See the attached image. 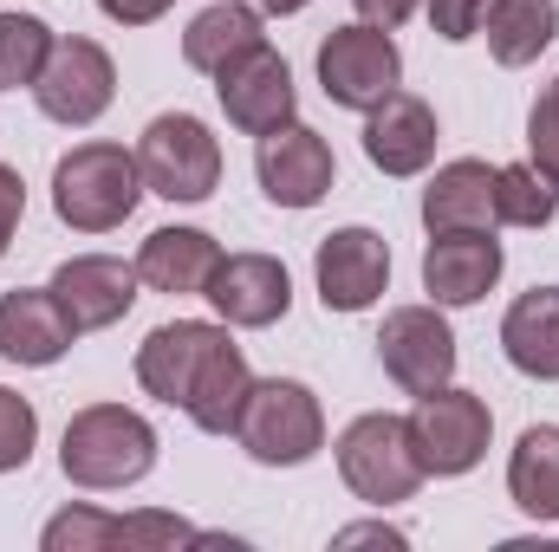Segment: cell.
<instances>
[{"label": "cell", "mask_w": 559, "mask_h": 552, "mask_svg": "<svg viewBox=\"0 0 559 552\" xmlns=\"http://www.w3.org/2000/svg\"><path fill=\"white\" fill-rule=\"evenodd\" d=\"M254 46H267V13L248 7V0H215L182 26V65L209 72V79L222 65H235L241 52H254Z\"/></svg>", "instance_id": "cell-20"}, {"label": "cell", "mask_w": 559, "mask_h": 552, "mask_svg": "<svg viewBox=\"0 0 559 552\" xmlns=\"http://www.w3.org/2000/svg\"><path fill=\"white\" fill-rule=\"evenodd\" d=\"M215 98H222V118L241 131V137H267L280 124L299 118V85H293V65L280 59L274 46H254L241 52L235 65L215 72Z\"/></svg>", "instance_id": "cell-12"}, {"label": "cell", "mask_w": 559, "mask_h": 552, "mask_svg": "<svg viewBox=\"0 0 559 552\" xmlns=\"http://www.w3.org/2000/svg\"><path fill=\"white\" fill-rule=\"evenodd\" d=\"M33 448H39V410L0 384V475H20L33 461Z\"/></svg>", "instance_id": "cell-29"}, {"label": "cell", "mask_w": 559, "mask_h": 552, "mask_svg": "<svg viewBox=\"0 0 559 552\" xmlns=\"http://www.w3.org/2000/svg\"><path fill=\"white\" fill-rule=\"evenodd\" d=\"M202 299L215 305L222 325L267 332V325H280L293 312V274H286V261H274V254H222V267H215Z\"/></svg>", "instance_id": "cell-14"}, {"label": "cell", "mask_w": 559, "mask_h": 552, "mask_svg": "<svg viewBox=\"0 0 559 552\" xmlns=\"http://www.w3.org/2000/svg\"><path fill=\"white\" fill-rule=\"evenodd\" d=\"M404 85V52H397V39L384 33V26H365V20H352V26H332L325 39H319V92L338 105V111H371V105H384L391 92Z\"/></svg>", "instance_id": "cell-7"}, {"label": "cell", "mask_w": 559, "mask_h": 552, "mask_svg": "<svg viewBox=\"0 0 559 552\" xmlns=\"http://www.w3.org/2000/svg\"><path fill=\"white\" fill-rule=\"evenodd\" d=\"M508 501L540 527L559 520V422H527L508 448Z\"/></svg>", "instance_id": "cell-24"}, {"label": "cell", "mask_w": 559, "mask_h": 552, "mask_svg": "<svg viewBox=\"0 0 559 552\" xmlns=\"http://www.w3.org/2000/svg\"><path fill=\"white\" fill-rule=\"evenodd\" d=\"M332 455H338V481H345L365 507H397V501H411L423 481H429L423 461H417V448H411V422L391 416V410L352 416V422L338 429Z\"/></svg>", "instance_id": "cell-4"}, {"label": "cell", "mask_w": 559, "mask_h": 552, "mask_svg": "<svg viewBox=\"0 0 559 552\" xmlns=\"http://www.w3.org/2000/svg\"><path fill=\"white\" fill-rule=\"evenodd\" d=\"M39 547L46 552H111L118 547V514L105 507H66L39 527Z\"/></svg>", "instance_id": "cell-28"}, {"label": "cell", "mask_w": 559, "mask_h": 552, "mask_svg": "<svg viewBox=\"0 0 559 552\" xmlns=\"http://www.w3.org/2000/svg\"><path fill=\"white\" fill-rule=\"evenodd\" d=\"M423 7H429V33H436V39H449V46L475 39V33H481V20H488V0H423Z\"/></svg>", "instance_id": "cell-32"}, {"label": "cell", "mask_w": 559, "mask_h": 552, "mask_svg": "<svg viewBox=\"0 0 559 552\" xmlns=\"http://www.w3.org/2000/svg\"><path fill=\"white\" fill-rule=\"evenodd\" d=\"M215 267H222V241L209 228H156L138 248V279L150 292H169V299L209 292Z\"/></svg>", "instance_id": "cell-19"}, {"label": "cell", "mask_w": 559, "mask_h": 552, "mask_svg": "<svg viewBox=\"0 0 559 552\" xmlns=\"http://www.w3.org/2000/svg\"><path fill=\"white\" fill-rule=\"evenodd\" d=\"M559 215V182L534 163H501L495 169V221L501 228H547Z\"/></svg>", "instance_id": "cell-26"}, {"label": "cell", "mask_w": 559, "mask_h": 552, "mask_svg": "<svg viewBox=\"0 0 559 552\" xmlns=\"http://www.w3.org/2000/svg\"><path fill=\"white\" fill-rule=\"evenodd\" d=\"M169 7H176V0H98V13L118 20V26H156Z\"/></svg>", "instance_id": "cell-34"}, {"label": "cell", "mask_w": 559, "mask_h": 552, "mask_svg": "<svg viewBox=\"0 0 559 552\" xmlns=\"http://www.w3.org/2000/svg\"><path fill=\"white\" fill-rule=\"evenodd\" d=\"M404 422H411V448H417L423 475H436V481L475 475L481 455H488V442H495V410H488V397H475V391H462V384H442V391L417 397V410L404 416Z\"/></svg>", "instance_id": "cell-6"}, {"label": "cell", "mask_w": 559, "mask_h": 552, "mask_svg": "<svg viewBox=\"0 0 559 552\" xmlns=\"http://www.w3.org/2000/svg\"><path fill=\"white\" fill-rule=\"evenodd\" d=\"M111 98H118V65H111V52H105L98 39H85V33L52 39V59H46L39 85H33V105H39L52 124H66V131H92V124L111 111Z\"/></svg>", "instance_id": "cell-8"}, {"label": "cell", "mask_w": 559, "mask_h": 552, "mask_svg": "<svg viewBox=\"0 0 559 552\" xmlns=\"http://www.w3.org/2000/svg\"><path fill=\"white\" fill-rule=\"evenodd\" d=\"M527 163L547 169L559 182V79L534 98V111H527Z\"/></svg>", "instance_id": "cell-31"}, {"label": "cell", "mask_w": 559, "mask_h": 552, "mask_svg": "<svg viewBox=\"0 0 559 552\" xmlns=\"http://www.w3.org/2000/svg\"><path fill=\"white\" fill-rule=\"evenodd\" d=\"M52 39L59 33L39 13H0V92H20V85L33 92L52 59Z\"/></svg>", "instance_id": "cell-27"}, {"label": "cell", "mask_w": 559, "mask_h": 552, "mask_svg": "<svg viewBox=\"0 0 559 552\" xmlns=\"http://www.w3.org/2000/svg\"><path fill=\"white\" fill-rule=\"evenodd\" d=\"M481 33H488L495 65L521 72V65H534L559 39V0H488Z\"/></svg>", "instance_id": "cell-25"}, {"label": "cell", "mask_w": 559, "mask_h": 552, "mask_svg": "<svg viewBox=\"0 0 559 552\" xmlns=\"http://www.w3.org/2000/svg\"><path fill=\"white\" fill-rule=\"evenodd\" d=\"M508 267V248L495 241V228H449V235H429L423 248V292L429 305L455 312V305H481Z\"/></svg>", "instance_id": "cell-13"}, {"label": "cell", "mask_w": 559, "mask_h": 552, "mask_svg": "<svg viewBox=\"0 0 559 552\" xmlns=\"http://www.w3.org/2000/svg\"><path fill=\"white\" fill-rule=\"evenodd\" d=\"M332 547H411L404 527H384V520H365V527H338Z\"/></svg>", "instance_id": "cell-35"}, {"label": "cell", "mask_w": 559, "mask_h": 552, "mask_svg": "<svg viewBox=\"0 0 559 552\" xmlns=\"http://www.w3.org/2000/svg\"><path fill=\"white\" fill-rule=\"evenodd\" d=\"M215 325H222V319H169V325H156L138 345V384L156 404L182 410V391H189L195 358H202V345L215 338Z\"/></svg>", "instance_id": "cell-23"}, {"label": "cell", "mask_w": 559, "mask_h": 552, "mask_svg": "<svg viewBox=\"0 0 559 552\" xmlns=\"http://www.w3.org/2000/svg\"><path fill=\"white\" fill-rule=\"evenodd\" d=\"M352 7H358V20H365V26H384V33H397V26L417 13L423 0H352Z\"/></svg>", "instance_id": "cell-36"}, {"label": "cell", "mask_w": 559, "mask_h": 552, "mask_svg": "<svg viewBox=\"0 0 559 552\" xmlns=\"http://www.w3.org/2000/svg\"><path fill=\"white\" fill-rule=\"evenodd\" d=\"M455 332L442 319V305H397L384 312V332H378V364L384 377L404 391V397H429L442 384H455Z\"/></svg>", "instance_id": "cell-9"}, {"label": "cell", "mask_w": 559, "mask_h": 552, "mask_svg": "<svg viewBox=\"0 0 559 552\" xmlns=\"http://www.w3.org/2000/svg\"><path fill=\"white\" fill-rule=\"evenodd\" d=\"M248 7H261L267 20H286V13H306L312 0H248Z\"/></svg>", "instance_id": "cell-37"}, {"label": "cell", "mask_w": 559, "mask_h": 552, "mask_svg": "<svg viewBox=\"0 0 559 552\" xmlns=\"http://www.w3.org/2000/svg\"><path fill=\"white\" fill-rule=\"evenodd\" d=\"M235 442L261 468H306L325 448V410H319L312 384H299V377H254L248 404L235 416Z\"/></svg>", "instance_id": "cell-3"}, {"label": "cell", "mask_w": 559, "mask_h": 552, "mask_svg": "<svg viewBox=\"0 0 559 552\" xmlns=\"http://www.w3.org/2000/svg\"><path fill=\"white\" fill-rule=\"evenodd\" d=\"M143 202V169L138 149L124 143H72L59 163H52V215L72 228V235H111L138 215Z\"/></svg>", "instance_id": "cell-2"}, {"label": "cell", "mask_w": 559, "mask_h": 552, "mask_svg": "<svg viewBox=\"0 0 559 552\" xmlns=\"http://www.w3.org/2000/svg\"><path fill=\"white\" fill-rule=\"evenodd\" d=\"M254 176L274 208H319L338 182V163H332V143L293 118L267 137H254Z\"/></svg>", "instance_id": "cell-11"}, {"label": "cell", "mask_w": 559, "mask_h": 552, "mask_svg": "<svg viewBox=\"0 0 559 552\" xmlns=\"http://www.w3.org/2000/svg\"><path fill=\"white\" fill-rule=\"evenodd\" d=\"M52 292H59V305L72 312V325L79 332H105V325H118L131 305H138V261H118V254H72V261H59L52 279H46Z\"/></svg>", "instance_id": "cell-16"}, {"label": "cell", "mask_w": 559, "mask_h": 552, "mask_svg": "<svg viewBox=\"0 0 559 552\" xmlns=\"http://www.w3.org/2000/svg\"><path fill=\"white\" fill-rule=\"evenodd\" d=\"M254 391V371H248V351L235 345V325H215V338L202 345L195 358V377L182 391V416L202 429V435H235V416Z\"/></svg>", "instance_id": "cell-18"}, {"label": "cell", "mask_w": 559, "mask_h": 552, "mask_svg": "<svg viewBox=\"0 0 559 552\" xmlns=\"http://www.w3.org/2000/svg\"><path fill=\"white\" fill-rule=\"evenodd\" d=\"M138 169H143V195H163V202H209V195L222 189V137H215L195 111H163V118L143 124Z\"/></svg>", "instance_id": "cell-5"}, {"label": "cell", "mask_w": 559, "mask_h": 552, "mask_svg": "<svg viewBox=\"0 0 559 552\" xmlns=\"http://www.w3.org/2000/svg\"><path fill=\"white\" fill-rule=\"evenodd\" d=\"M501 358L534 384H559V286H534L508 305Z\"/></svg>", "instance_id": "cell-22"}, {"label": "cell", "mask_w": 559, "mask_h": 552, "mask_svg": "<svg viewBox=\"0 0 559 552\" xmlns=\"http://www.w3.org/2000/svg\"><path fill=\"white\" fill-rule=\"evenodd\" d=\"M423 228L449 235V228H495V163L481 156H455L429 176L423 189Z\"/></svg>", "instance_id": "cell-21"}, {"label": "cell", "mask_w": 559, "mask_h": 552, "mask_svg": "<svg viewBox=\"0 0 559 552\" xmlns=\"http://www.w3.org/2000/svg\"><path fill=\"white\" fill-rule=\"evenodd\" d=\"M156 429L124 404H85L59 435V475L85 494H124L156 468Z\"/></svg>", "instance_id": "cell-1"}, {"label": "cell", "mask_w": 559, "mask_h": 552, "mask_svg": "<svg viewBox=\"0 0 559 552\" xmlns=\"http://www.w3.org/2000/svg\"><path fill=\"white\" fill-rule=\"evenodd\" d=\"M436 137H442V124H436V105L417 98V92H391L384 105H371L365 111V156H371V169H384V176H423L429 163H436Z\"/></svg>", "instance_id": "cell-17"}, {"label": "cell", "mask_w": 559, "mask_h": 552, "mask_svg": "<svg viewBox=\"0 0 559 552\" xmlns=\"http://www.w3.org/2000/svg\"><path fill=\"white\" fill-rule=\"evenodd\" d=\"M85 332L72 325V312L59 305L52 286H13L0 292V358L20 371H52Z\"/></svg>", "instance_id": "cell-15"}, {"label": "cell", "mask_w": 559, "mask_h": 552, "mask_svg": "<svg viewBox=\"0 0 559 552\" xmlns=\"http://www.w3.org/2000/svg\"><path fill=\"white\" fill-rule=\"evenodd\" d=\"M202 533L176 514H118V547H138V552H163V547H195Z\"/></svg>", "instance_id": "cell-30"}, {"label": "cell", "mask_w": 559, "mask_h": 552, "mask_svg": "<svg viewBox=\"0 0 559 552\" xmlns=\"http://www.w3.org/2000/svg\"><path fill=\"white\" fill-rule=\"evenodd\" d=\"M312 286L325 312H371L391 292V241L378 228H332L312 254Z\"/></svg>", "instance_id": "cell-10"}, {"label": "cell", "mask_w": 559, "mask_h": 552, "mask_svg": "<svg viewBox=\"0 0 559 552\" xmlns=\"http://www.w3.org/2000/svg\"><path fill=\"white\" fill-rule=\"evenodd\" d=\"M20 215H26V182H20L13 163H0V261H7V248L20 235Z\"/></svg>", "instance_id": "cell-33"}]
</instances>
